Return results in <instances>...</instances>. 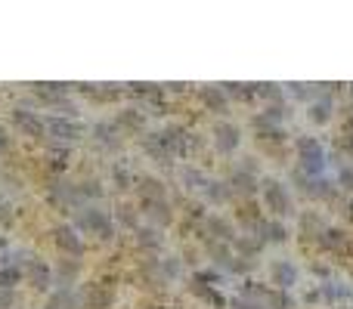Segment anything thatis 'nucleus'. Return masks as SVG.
Masks as SVG:
<instances>
[{
	"instance_id": "obj_43",
	"label": "nucleus",
	"mask_w": 353,
	"mask_h": 309,
	"mask_svg": "<svg viewBox=\"0 0 353 309\" xmlns=\"http://www.w3.org/2000/svg\"><path fill=\"white\" fill-rule=\"evenodd\" d=\"M334 183L344 195H353V164L350 161H338V170H334Z\"/></svg>"
},
{
	"instance_id": "obj_51",
	"label": "nucleus",
	"mask_w": 353,
	"mask_h": 309,
	"mask_svg": "<svg viewBox=\"0 0 353 309\" xmlns=\"http://www.w3.org/2000/svg\"><path fill=\"white\" fill-rule=\"evenodd\" d=\"M12 220H16V214H12V204L3 198V201H0V229L12 226Z\"/></svg>"
},
{
	"instance_id": "obj_27",
	"label": "nucleus",
	"mask_w": 353,
	"mask_h": 309,
	"mask_svg": "<svg viewBox=\"0 0 353 309\" xmlns=\"http://www.w3.org/2000/svg\"><path fill=\"white\" fill-rule=\"evenodd\" d=\"M90 136H93V142L103 146V148H118L121 146V130H118L115 121H96L90 127Z\"/></svg>"
},
{
	"instance_id": "obj_17",
	"label": "nucleus",
	"mask_w": 353,
	"mask_h": 309,
	"mask_svg": "<svg viewBox=\"0 0 353 309\" xmlns=\"http://www.w3.org/2000/svg\"><path fill=\"white\" fill-rule=\"evenodd\" d=\"M72 93V84H53V80H43V84H31V96L37 99L41 105H50V108H59L62 102Z\"/></svg>"
},
{
	"instance_id": "obj_30",
	"label": "nucleus",
	"mask_w": 353,
	"mask_h": 309,
	"mask_svg": "<svg viewBox=\"0 0 353 309\" xmlns=\"http://www.w3.org/2000/svg\"><path fill=\"white\" fill-rule=\"evenodd\" d=\"M202 244H204L208 260L217 266V269H229V263L235 260L233 244H223V241H214V238H202Z\"/></svg>"
},
{
	"instance_id": "obj_11",
	"label": "nucleus",
	"mask_w": 353,
	"mask_h": 309,
	"mask_svg": "<svg viewBox=\"0 0 353 309\" xmlns=\"http://www.w3.org/2000/svg\"><path fill=\"white\" fill-rule=\"evenodd\" d=\"M316 251L328 253V257H350L353 253V235L341 226H328L316 241Z\"/></svg>"
},
{
	"instance_id": "obj_24",
	"label": "nucleus",
	"mask_w": 353,
	"mask_h": 309,
	"mask_svg": "<svg viewBox=\"0 0 353 309\" xmlns=\"http://www.w3.org/2000/svg\"><path fill=\"white\" fill-rule=\"evenodd\" d=\"M78 93L90 96L93 102H115L127 93V87H118V84H72Z\"/></svg>"
},
{
	"instance_id": "obj_33",
	"label": "nucleus",
	"mask_w": 353,
	"mask_h": 309,
	"mask_svg": "<svg viewBox=\"0 0 353 309\" xmlns=\"http://www.w3.org/2000/svg\"><path fill=\"white\" fill-rule=\"evenodd\" d=\"M161 241H164V238H161V229L149 226V222L133 232V244L140 247V251H146V253H158L161 251Z\"/></svg>"
},
{
	"instance_id": "obj_53",
	"label": "nucleus",
	"mask_w": 353,
	"mask_h": 309,
	"mask_svg": "<svg viewBox=\"0 0 353 309\" xmlns=\"http://www.w3.org/2000/svg\"><path fill=\"white\" fill-rule=\"evenodd\" d=\"M16 303H19L16 290H0V309H12Z\"/></svg>"
},
{
	"instance_id": "obj_55",
	"label": "nucleus",
	"mask_w": 353,
	"mask_h": 309,
	"mask_svg": "<svg viewBox=\"0 0 353 309\" xmlns=\"http://www.w3.org/2000/svg\"><path fill=\"white\" fill-rule=\"evenodd\" d=\"M12 148V136L6 133V127H0V154H6Z\"/></svg>"
},
{
	"instance_id": "obj_31",
	"label": "nucleus",
	"mask_w": 353,
	"mask_h": 309,
	"mask_svg": "<svg viewBox=\"0 0 353 309\" xmlns=\"http://www.w3.org/2000/svg\"><path fill=\"white\" fill-rule=\"evenodd\" d=\"M68 161H72V148L59 146V142H50V148H47V170L53 173V176H65Z\"/></svg>"
},
{
	"instance_id": "obj_7",
	"label": "nucleus",
	"mask_w": 353,
	"mask_h": 309,
	"mask_svg": "<svg viewBox=\"0 0 353 309\" xmlns=\"http://www.w3.org/2000/svg\"><path fill=\"white\" fill-rule=\"evenodd\" d=\"M115 303V288L99 282H84L78 288V309H111Z\"/></svg>"
},
{
	"instance_id": "obj_2",
	"label": "nucleus",
	"mask_w": 353,
	"mask_h": 309,
	"mask_svg": "<svg viewBox=\"0 0 353 309\" xmlns=\"http://www.w3.org/2000/svg\"><path fill=\"white\" fill-rule=\"evenodd\" d=\"M260 204L266 207V214L272 220H288L295 216V201H291V192H288V183L276 176H264L260 179Z\"/></svg>"
},
{
	"instance_id": "obj_41",
	"label": "nucleus",
	"mask_w": 353,
	"mask_h": 309,
	"mask_svg": "<svg viewBox=\"0 0 353 309\" xmlns=\"http://www.w3.org/2000/svg\"><path fill=\"white\" fill-rule=\"evenodd\" d=\"M233 251L239 253V257H251V260H257V253L264 251V241H260L257 235L245 232V235H239V238L233 241Z\"/></svg>"
},
{
	"instance_id": "obj_36",
	"label": "nucleus",
	"mask_w": 353,
	"mask_h": 309,
	"mask_svg": "<svg viewBox=\"0 0 353 309\" xmlns=\"http://www.w3.org/2000/svg\"><path fill=\"white\" fill-rule=\"evenodd\" d=\"M202 198L208 204H229V201H235L233 192H229V185H226V179H208V183H204V189H202Z\"/></svg>"
},
{
	"instance_id": "obj_21",
	"label": "nucleus",
	"mask_w": 353,
	"mask_h": 309,
	"mask_svg": "<svg viewBox=\"0 0 353 309\" xmlns=\"http://www.w3.org/2000/svg\"><path fill=\"white\" fill-rule=\"evenodd\" d=\"M136 201H152V198H167V185L164 179H158L155 173H136Z\"/></svg>"
},
{
	"instance_id": "obj_44",
	"label": "nucleus",
	"mask_w": 353,
	"mask_h": 309,
	"mask_svg": "<svg viewBox=\"0 0 353 309\" xmlns=\"http://www.w3.org/2000/svg\"><path fill=\"white\" fill-rule=\"evenodd\" d=\"M22 282H25L22 266H6V269H0V290H16Z\"/></svg>"
},
{
	"instance_id": "obj_4",
	"label": "nucleus",
	"mask_w": 353,
	"mask_h": 309,
	"mask_svg": "<svg viewBox=\"0 0 353 309\" xmlns=\"http://www.w3.org/2000/svg\"><path fill=\"white\" fill-rule=\"evenodd\" d=\"M291 183L297 185V192H303L307 198L313 201H325V204H334V201H344V192L338 189L334 176H303L297 167H291Z\"/></svg>"
},
{
	"instance_id": "obj_38",
	"label": "nucleus",
	"mask_w": 353,
	"mask_h": 309,
	"mask_svg": "<svg viewBox=\"0 0 353 309\" xmlns=\"http://www.w3.org/2000/svg\"><path fill=\"white\" fill-rule=\"evenodd\" d=\"M254 87H257V99L264 105H288V93H285L279 84H272V80H266V84H254Z\"/></svg>"
},
{
	"instance_id": "obj_22",
	"label": "nucleus",
	"mask_w": 353,
	"mask_h": 309,
	"mask_svg": "<svg viewBox=\"0 0 353 309\" xmlns=\"http://www.w3.org/2000/svg\"><path fill=\"white\" fill-rule=\"evenodd\" d=\"M111 121L118 124V130L121 133H130V136H142L146 133V111L136 108V105H130V108H121Z\"/></svg>"
},
{
	"instance_id": "obj_57",
	"label": "nucleus",
	"mask_w": 353,
	"mask_h": 309,
	"mask_svg": "<svg viewBox=\"0 0 353 309\" xmlns=\"http://www.w3.org/2000/svg\"><path fill=\"white\" fill-rule=\"evenodd\" d=\"M0 201H3V195H0Z\"/></svg>"
},
{
	"instance_id": "obj_46",
	"label": "nucleus",
	"mask_w": 353,
	"mask_h": 309,
	"mask_svg": "<svg viewBox=\"0 0 353 309\" xmlns=\"http://www.w3.org/2000/svg\"><path fill=\"white\" fill-rule=\"evenodd\" d=\"M338 148H341V152H344V154H350V158H353V111L344 117V121H341Z\"/></svg>"
},
{
	"instance_id": "obj_48",
	"label": "nucleus",
	"mask_w": 353,
	"mask_h": 309,
	"mask_svg": "<svg viewBox=\"0 0 353 309\" xmlns=\"http://www.w3.org/2000/svg\"><path fill=\"white\" fill-rule=\"evenodd\" d=\"M180 269H183V260L180 257H161V278L164 282H173L180 275Z\"/></svg>"
},
{
	"instance_id": "obj_3",
	"label": "nucleus",
	"mask_w": 353,
	"mask_h": 309,
	"mask_svg": "<svg viewBox=\"0 0 353 309\" xmlns=\"http://www.w3.org/2000/svg\"><path fill=\"white\" fill-rule=\"evenodd\" d=\"M295 154H297L295 167L303 173V176H325L328 154H325V146H322L316 136H297Z\"/></svg>"
},
{
	"instance_id": "obj_54",
	"label": "nucleus",
	"mask_w": 353,
	"mask_h": 309,
	"mask_svg": "<svg viewBox=\"0 0 353 309\" xmlns=\"http://www.w3.org/2000/svg\"><path fill=\"white\" fill-rule=\"evenodd\" d=\"M303 303H307V306H322V290H319V284H316V288H310L307 294H303Z\"/></svg>"
},
{
	"instance_id": "obj_13",
	"label": "nucleus",
	"mask_w": 353,
	"mask_h": 309,
	"mask_svg": "<svg viewBox=\"0 0 353 309\" xmlns=\"http://www.w3.org/2000/svg\"><path fill=\"white\" fill-rule=\"evenodd\" d=\"M22 272H25V282H28L34 290H41V294H50V290H53V284H56L53 266H50L47 260H41L37 253H31L28 263L22 266Z\"/></svg>"
},
{
	"instance_id": "obj_50",
	"label": "nucleus",
	"mask_w": 353,
	"mask_h": 309,
	"mask_svg": "<svg viewBox=\"0 0 353 309\" xmlns=\"http://www.w3.org/2000/svg\"><path fill=\"white\" fill-rule=\"evenodd\" d=\"M6 266H12V247H10V238L0 235V269H6Z\"/></svg>"
},
{
	"instance_id": "obj_37",
	"label": "nucleus",
	"mask_w": 353,
	"mask_h": 309,
	"mask_svg": "<svg viewBox=\"0 0 353 309\" xmlns=\"http://www.w3.org/2000/svg\"><path fill=\"white\" fill-rule=\"evenodd\" d=\"M223 93L229 96V102H257V87L254 84H235V80H226V84H220Z\"/></svg>"
},
{
	"instance_id": "obj_32",
	"label": "nucleus",
	"mask_w": 353,
	"mask_h": 309,
	"mask_svg": "<svg viewBox=\"0 0 353 309\" xmlns=\"http://www.w3.org/2000/svg\"><path fill=\"white\" fill-rule=\"evenodd\" d=\"M81 263H84V260L59 257V263L53 266V275H56V288H72V284H74V278L81 275Z\"/></svg>"
},
{
	"instance_id": "obj_9",
	"label": "nucleus",
	"mask_w": 353,
	"mask_h": 309,
	"mask_svg": "<svg viewBox=\"0 0 353 309\" xmlns=\"http://www.w3.org/2000/svg\"><path fill=\"white\" fill-rule=\"evenodd\" d=\"M140 216L155 229H167L177 220V207H173L171 198H152V201H136Z\"/></svg>"
},
{
	"instance_id": "obj_12",
	"label": "nucleus",
	"mask_w": 353,
	"mask_h": 309,
	"mask_svg": "<svg viewBox=\"0 0 353 309\" xmlns=\"http://www.w3.org/2000/svg\"><path fill=\"white\" fill-rule=\"evenodd\" d=\"M211 142H214V148L220 154L239 152V146H242V127L235 121H226V117H220V121H214V127H211Z\"/></svg>"
},
{
	"instance_id": "obj_20",
	"label": "nucleus",
	"mask_w": 353,
	"mask_h": 309,
	"mask_svg": "<svg viewBox=\"0 0 353 309\" xmlns=\"http://www.w3.org/2000/svg\"><path fill=\"white\" fill-rule=\"evenodd\" d=\"M140 148H142V152H146L158 167H173V161H177V158H173V154L164 148V142L158 139V130H149V133H142V136H140Z\"/></svg>"
},
{
	"instance_id": "obj_28",
	"label": "nucleus",
	"mask_w": 353,
	"mask_h": 309,
	"mask_svg": "<svg viewBox=\"0 0 353 309\" xmlns=\"http://www.w3.org/2000/svg\"><path fill=\"white\" fill-rule=\"evenodd\" d=\"M235 204V220H239V226L245 229V232H251L254 226H257L260 220H264V204H257L254 198H248V201H233Z\"/></svg>"
},
{
	"instance_id": "obj_35",
	"label": "nucleus",
	"mask_w": 353,
	"mask_h": 309,
	"mask_svg": "<svg viewBox=\"0 0 353 309\" xmlns=\"http://www.w3.org/2000/svg\"><path fill=\"white\" fill-rule=\"evenodd\" d=\"M43 309H78V290L74 288H53L47 294Z\"/></svg>"
},
{
	"instance_id": "obj_19",
	"label": "nucleus",
	"mask_w": 353,
	"mask_h": 309,
	"mask_svg": "<svg viewBox=\"0 0 353 309\" xmlns=\"http://www.w3.org/2000/svg\"><path fill=\"white\" fill-rule=\"evenodd\" d=\"M301 278V269H297L291 260H272L270 263V284L276 290H291Z\"/></svg>"
},
{
	"instance_id": "obj_26",
	"label": "nucleus",
	"mask_w": 353,
	"mask_h": 309,
	"mask_svg": "<svg viewBox=\"0 0 353 309\" xmlns=\"http://www.w3.org/2000/svg\"><path fill=\"white\" fill-rule=\"evenodd\" d=\"M251 127H254V136H257L260 146H279V142H285V130H282V124L264 121L260 115H254V117H251Z\"/></svg>"
},
{
	"instance_id": "obj_45",
	"label": "nucleus",
	"mask_w": 353,
	"mask_h": 309,
	"mask_svg": "<svg viewBox=\"0 0 353 309\" xmlns=\"http://www.w3.org/2000/svg\"><path fill=\"white\" fill-rule=\"evenodd\" d=\"M111 183H115L118 192H130L133 189V183H136V173H130L124 164H115L111 167Z\"/></svg>"
},
{
	"instance_id": "obj_39",
	"label": "nucleus",
	"mask_w": 353,
	"mask_h": 309,
	"mask_svg": "<svg viewBox=\"0 0 353 309\" xmlns=\"http://www.w3.org/2000/svg\"><path fill=\"white\" fill-rule=\"evenodd\" d=\"M189 290H192V294H195V297H202V300L208 303V306H214V309H226V306H229V300H226V297H223L217 288H211V284L189 282Z\"/></svg>"
},
{
	"instance_id": "obj_18",
	"label": "nucleus",
	"mask_w": 353,
	"mask_h": 309,
	"mask_svg": "<svg viewBox=\"0 0 353 309\" xmlns=\"http://www.w3.org/2000/svg\"><path fill=\"white\" fill-rule=\"evenodd\" d=\"M251 235H257V238L264 241V247L266 244H285V241L291 238L285 220H272V216H264V220L251 229Z\"/></svg>"
},
{
	"instance_id": "obj_47",
	"label": "nucleus",
	"mask_w": 353,
	"mask_h": 309,
	"mask_svg": "<svg viewBox=\"0 0 353 309\" xmlns=\"http://www.w3.org/2000/svg\"><path fill=\"white\" fill-rule=\"evenodd\" d=\"M254 269H257V260H251V257H239V253H235V260L229 263V269H226V272H233V275L248 278Z\"/></svg>"
},
{
	"instance_id": "obj_6",
	"label": "nucleus",
	"mask_w": 353,
	"mask_h": 309,
	"mask_svg": "<svg viewBox=\"0 0 353 309\" xmlns=\"http://www.w3.org/2000/svg\"><path fill=\"white\" fill-rule=\"evenodd\" d=\"M43 124H47V139L59 142V146H72V142L84 139V136L90 133V127H87V124H81L78 117L47 115V117H43Z\"/></svg>"
},
{
	"instance_id": "obj_29",
	"label": "nucleus",
	"mask_w": 353,
	"mask_h": 309,
	"mask_svg": "<svg viewBox=\"0 0 353 309\" xmlns=\"http://www.w3.org/2000/svg\"><path fill=\"white\" fill-rule=\"evenodd\" d=\"M111 220H115V226H121L124 232H130L133 235L136 229L142 226V216H140V207L136 204H127V201H118L115 204V214H111Z\"/></svg>"
},
{
	"instance_id": "obj_56",
	"label": "nucleus",
	"mask_w": 353,
	"mask_h": 309,
	"mask_svg": "<svg viewBox=\"0 0 353 309\" xmlns=\"http://www.w3.org/2000/svg\"><path fill=\"white\" fill-rule=\"evenodd\" d=\"M146 309H167V306H161V303H152V306H146Z\"/></svg>"
},
{
	"instance_id": "obj_34",
	"label": "nucleus",
	"mask_w": 353,
	"mask_h": 309,
	"mask_svg": "<svg viewBox=\"0 0 353 309\" xmlns=\"http://www.w3.org/2000/svg\"><path fill=\"white\" fill-rule=\"evenodd\" d=\"M332 115H334V93L313 99V102L307 105V117L313 124H328V121H332Z\"/></svg>"
},
{
	"instance_id": "obj_49",
	"label": "nucleus",
	"mask_w": 353,
	"mask_h": 309,
	"mask_svg": "<svg viewBox=\"0 0 353 309\" xmlns=\"http://www.w3.org/2000/svg\"><path fill=\"white\" fill-rule=\"evenodd\" d=\"M192 282L211 284V288H214L217 282H223V272L220 269H195V272H192Z\"/></svg>"
},
{
	"instance_id": "obj_5",
	"label": "nucleus",
	"mask_w": 353,
	"mask_h": 309,
	"mask_svg": "<svg viewBox=\"0 0 353 309\" xmlns=\"http://www.w3.org/2000/svg\"><path fill=\"white\" fill-rule=\"evenodd\" d=\"M239 297L264 303L266 309H297V300L291 297V290H276L272 284H260V282H254V278H242Z\"/></svg>"
},
{
	"instance_id": "obj_10",
	"label": "nucleus",
	"mask_w": 353,
	"mask_h": 309,
	"mask_svg": "<svg viewBox=\"0 0 353 309\" xmlns=\"http://www.w3.org/2000/svg\"><path fill=\"white\" fill-rule=\"evenodd\" d=\"M10 121L12 127L19 130L22 136H28V139H47V124H43V117L37 115V111H31L28 105H16V108L10 111Z\"/></svg>"
},
{
	"instance_id": "obj_14",
	"label": "nucleus",
	"mask_w": 353,
	"mask_h": 309,
	"mask_svg": "<svg viewBox=\"0 0 353 309\" xmlns=\"http://www.w3.org/2000/svg\"><path fill=\"white\" fill-rule=\"evenodd\" d=\"M226 185H229L235 201H248V198L260 195V176L251 170H245V167H233L226 176Z\"/></svg>"
},
{
	"instance_id": "obj_1",
	"label": "nucleus",
	"mask_w": 353,
	"mask_h": 309,
	"mask_svg": "<svg viewBox=\"0 0 353 309\" xmlns=\"http://www.w3.org/2000/svg\"><path fill=\"white\" fill-rule=\"evenodd\" d=\"M72 226L78 229L81 235H93L99 241H111L115 238V220H111L109 210H103L99 204H87V207L74 210V220Z\"/></svg>"
},
{
	"instance_id": "obj_25",
	"label": "nucleus",
	"mask_w": 353,
	"mask_h": 309,
	"mask_svg": "<svg viewBox=\"0 0 353 309\" xmlns=\"http://www.w3.org/2000/svg\"><path fill=\"white\" fill-rule=\"evenodd\" d=\"M319 290H322V306H328V309H334V306H344V303H353V288L350 284H341V282H322L319 284Z\"/></svg>"
},
{
	"instance_id": "obj_8",
	"label": "nucleus",
	"mask_w": 353,
	"mask_h": 309,
	"mask_svg": "<svg viewBox=\"0 0 353 309\" xmlns=\"http://www.w3.org/2000/svg\"><path fill=\"white\" fill-rule=\"evenodd\" d=\"M53 244H56V251H59V257L84 260V253H87L84 235H81L72 222H59V226H53Z\"/></svg>"
},
{
	"instance_id": "obj_40",
	"label": "nucleus",
	"mask_w": 353,
	"mask_h": 309,
	"mask_svg": "<svg viewBox=\"0 0 353 309\" xmlns=\"http://www.w3.org/2000/svg\"><path fill=\"white\" fill-rule=\"evenodd\" d=\"M180 179H183V189L186 192H202L204 183H208V173H202L195 164H183L180 167Z\"/></svg>"
},
{
	"instance_id": "obj_15",
	"label": "nucleus",
	"mask_w": 353,
	"mask_h": 309,
	"mask_svg": "<svg viewBox=\"0 0 353 309\" xmlns=\"http://www.w3.org/2000/svg\"><path fill=\"white\" fill-rule=\"evenodd\" d=\"M198 238H214V241H223V244H233L235 238H239V232H235L233 220L223 214H208L202 222V235Z\"/></svg>"
},
{
	"instance_id": "obj_16",
	"label": "nucleus",
	"mask_w": 353,
	"mask_h": 309,
	"mask_svg": "<svg viewBox=\"0 0 353 309\" xmlns=\"http://www.w3.org/2000/svg\"><path fill=\"white\" fill-rule=\"evenodd\" d=\"M328 226H332V222H328L319 210H301V214H297V235L303 238V244H313L316 247L319 235L325 232Z\"/></svg>"
},
{
	"instance_id": "obj_23",
	"label": "nucleus",
	"mask_w": 353,
	"mask_h": 309,
	"mask_svg": "<svg viewBox=\"0 0 353 309\" xmlns=\"http://www.w3.org/2000/svg\"><path fill=\"white\" fill-rule=\"evenodd\" d=\"M198 99H202V105L208 111H214V115H226L229 111V96L223 93L220 84H202L198 87Z\"/></svg>"
},
{
	"instance_id": "obj_42",
	"label": "nucleus",
	"mask_w": 353,
	"mask_h": 309,
	"mask_svg": "<svg viewBox=\"0 0 353 309\" xmlns=\"http://www.w3.org/2000/svg\"><path fill=\"white\" fill-rule=\"evenodd\" d=\"M105 195V189H103V183L99 179H81L78 183V198H81V204H96L99 198Z\"/></svg>"
},
{
	"instance_id": "obj_52",
	"label": "nucleus",
	"mask_w": 353,
	"mask_h": 309,
	"mask_svg": "<svg viewBox=\"0 0 353 309\" xmlns=\"http://www.w3.org/2000/svg\"><path fill=\"white\" fill-rule=\"evenodd\" d=\"M233 309H266L264 303H257V300H248V297H233V303H229Z\"/></svg>"
}]
</instances>
